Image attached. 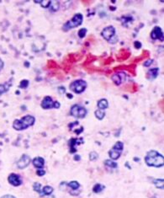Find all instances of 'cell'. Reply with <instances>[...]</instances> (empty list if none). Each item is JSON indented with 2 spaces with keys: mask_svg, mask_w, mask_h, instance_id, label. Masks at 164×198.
<instances>
[{
  "mask_svg": "<svg viewBox=\"0 0 164 198\" xmlns=\"http://www.w3.org/2000/svg\"><path fill=\"white\" fill-rule=\"evenodd\" d=\"M145 162L150 167H162L164 165V158L161 154L156 150H151L148 151L146 157H145Z\"/></svg>",
  "mask_w": 164,
  "mask_h": 198,
  "instance_id": "6da1fadb",
  "label": "cell"
},
{
  "mask_svg": "<svg viewBox=\"0 0 164 198\" xmlns=\"http://www.w3.org/2000/svg\"><path fill=\"white\" fill-rule=\"evenodd\" d=\"M36 121V119L33 116L27 115V116H23L20 120H14L13 122V127L16 131H22V130L27 129L28 127L33 126Z\"/></svg>",
  "mask_w": 164,
  "mask_h": 198,
  "instance_id": "7a4b0ae2",
  "label": "cell"
},
{
  "mask_svg": "<svg viewBox=\"0 0 164 198\" xmlns=\"http://www.w3.org/2000/svg\"><path fill=\"white\" fill-rule=\"evenodd\" d=\"M84 20V16L82 14H76L72 19L68 20L64 25H63V30H68L72 28L78 27L82 25Z\"/></svg>",
  "mask_w": 164,
  "mask_h": 198,
  "instance_id": "3957f363",
  "label": "cell"
},
{
  "mask_svg": "<svg viewBox=\"0 0 164 198\" xmlns=\"http://www.w3.org/2000/svg\"><path fill=\"white\" fill-rule=\"evenodd\" d=\"M87 88V83L83 79H78L73 81L70 84V89L76 94H82Z\"/></svg>",
  "mask_w": 164,
  "mask_h": 198,
  "instance_id": "277c9868",
  "label": "cell"
},
{
  "mask_svg": "<svg viewBox=\"0 0 164 198\" xmlns=\"http://www.w3.org/2000/svg\"><path fill=\"white\" fill-rule=\"evenodd\" d=\"M71 115L75 118H84L87 115V110L82 105H74L71 108Z\"/></svg>",
  "mask_w": 164,
  "mask_h": 198,
  "instance_id": "5b68a950",
  "label": "cell"
},
{
  "mask_svg": "<svg viewBox=\"0 0 164 198\" xmlns=\"http://www.w3.org/2000/svg\"><path fill=\"white\" fill-rule=\"evenodd\" d=\"M114 35H115V28L112 25H109L105 27L101 32V36H103V38L108 41H111V39L114 37Z\"/></svg>",
  "mask_w": 164,
  "mask_h": 198,
  "instance_id": "8992f818",
  "label": "cell"
},
{
  "mask_svg": "<svg viewBox=\"0 0 164 198\" xmlns=\"http://www.w3.org/2000/svg\"><path fill=\"white\" fill-rule=\"evenodd\" d=\"M31 159L30 158V156H28L27 154H23L19 161L17 162V166L20 170H23V169L26 168L31 164Z\"/></svg>",
  "mask_w": 164,
  "mask_h": 198,
  "instance_id": "52a82bcc",
  "label": "cell"
},
{
  "mask_svg": "<svg viewBox=\"0 0 164 198\" xmlns=\"http://www.w3.org/2000/svg\"><path fill=\"white\" fill-rule=\"evenodd\" d=\"M8 181L9 184H11L14 186H19L22 184V179L20 178V176L17 174L12 173L8 175Z\"/></svg>",
  "mask_w": 164,
  "mask_h": 198,
  "instance_id": "ba28073f",
  "label": "cell"
},
{
  "mask_svg": "<svg viewBox=\"0 0 164 198\" xmlns=\"http://www.w3.org/2000/svg\"><path fill=\"white\" fill-rule=\"evenodd\" d=\"M151 37L153 40H157V39H160L161 41H163V33H162V30L159 26H155L153 28L152 31L151 33Z\"/></svg>",
  "mask_w": 164,
  "mask_h": 198,
  "instance_id": "9c48e42d",
  "label": "cell"
},
{
  "mask_svg": "<svg viewBox=\"0 0 164 198\" xmlns=\"http://www.w3.org/2000/svg\"><path fill=\"white\" fill-rule=\"evenodd\" d=\"M84 143V141L82 138L80 139H78V138H72V139H70L69 142H68V145H69V148H70V153L71 154H73V153H75L77 151V149H76V146L77 145H80L79 143Z\"/></svg>",
  "mask_w": 164,
  "mask_h": 198,
  "instance_id": "30bf717a",
  "label": "cell"
},
{
  "mask_svg": "<svg viewBox=\"0 0 164 198\" xmlns=\"http://www.w3.org/2000/svg\"><path fill=\"white\" fill-rule=\"evenodd\" d=\"M54 105V101L51 97L46 96L41 101V107L45 110H48V109H51L53 108Z\"/></svg>",
  "mask_w": 164,
  "mask_h": 198,
  "instance_id": "8fae6325",
  "label": "cell"
},
{
  "mask_svg": "<svg viewBox=\"0 0 164 198\" xmlns=\"http://www.w3.org/2000/svg\"><path fill=\"white\" fill-rule=\"evenodd\" d=\"M121 154H122V149H117V148H115L114 146L113 147V149H110V151L109 152V158H110L112 160H118V159L120 157Z\"/></svg>",
  "mask_w": 164,
  "mask_h": 198,
  "instance_id": "7c38bea8",
  "label": "cell"
},
{
  "mask_svg": "<svg viewBox=\"0 0 164 198\" xmlns=\"http://www.w3.org/2000/svg\"><path fill=\"white\" fill-rule=\"evenodd\" d=\"M159 74V69L157 68H155V69H150L148 70V72L147 73V79L148 80H154L155 79H157V77L158 76Z\"/></svg>",
  "mask_w": 164,
  "mask_h": 198,
  "instance_id": "4fadbf2b",
  "label": "cell"
},
{
  "mask_svg": "<svg viewBox=\"0 0 164 198\" xmlns=\"http://www.w3.org/2000/svg\"><path fill=\"white\" fill-rule=\"evenodd\" d=\"M34 166L37 169H42L45 165V160L41 157L35 158L32 161Z\"/></svg>",
  "mask_w": 164,
  "mask_h": 198,
  "instance_id": "5bb4252c",
  "label": "cell"
},
{
  "mask_svg": "<svg viewBox=\"0 0 164 198\" xmlns=\"http://www.w3.org/2000/svg\"><path fill=\"white\" fill-rule=\"evenodd\" d=\"M109 106V102L106 99H101L98 101V107L99 110H105Z\"/></svg>",
  "mask_w": 164,
  "mask_h": 198,
  "instance_id": "9a60e30c",
  "label": "cell"
},
{
  "mask_svg": "<svg viewBox=\"0 0 164 198\" xmlns=\"http://www.w3.org/2000/svg\"><path fill=\"white\" fill-rule=\"evenodd\" d=\"M53 192V188L49 185H46V186L42 189V191L41 192V195H49Z\"/></svg>",
  "mask_w": 164,
  "mask_h": 198,
  "instance_id": "2e32d148",
  "label": "cell"
},
{
  "mask_svg": "<svg viewBox=\"0 0 164 198\" xmlns=\"http://www.w3.org/2000/svg\"><path fill=\"white\" fill-rule=\"evenodd\" d=\"M153 184L155 185V186L158 189H163L164 186V180L163 179H153Z\"/></svg>",
  "mask_w": 164,
  "mask_h": 198,
  "instance_id": "e0dca14e",
  "label": "cell"
},
{
  "mask_svg": "<svg viewBox=\"0 0 164 198\" xmlns=\"http://www.w3.org/2000/svg\"><path fill=\"white\" fill-rule=\"evenodd\" d=\"M112 81L116 84V85H120L122 82V79L120 77V74H115L112 76Z\"/></svg>",
  "mask_w": 164,
  "mask_h": 198,
  "instance_id": "ac0fdd59",
  "label": "cell"
},
{
  "mask_svg": "<svg viewBox=\"0 0 164 198\" xmlns=\"http://www.w3.org/2000/svg\"><path fill=\"white\" fill-rule=\"evenodd\" d=\"M67 186L70 187L72 190H77L78 188L80 187V184H79L78 181L73 180V181H71V182H69V183H67Z\"/></svg>",
  "mask_w": 164,
  "mask_h": 198,
  "instance_id": "d6986e66",
  "label": "cell"
},
{
  "mask_svg": "<svg viewBox=\"0 0 164 198\" xmlns=\"http://www.w3.org/2000/svg\"><path fill=\"white\" fill-rule=\"evenodd\" d=\"M104 189H105V185L102 184H96L93 188V191L94 193H99Z\"/></svg>",
  "mask_w": 164,
  "mask_h": 198,
  "instance_id": "ffe728a7",
  "label": "cell"
},
{
  "mask_svg": "<svg viewBox=\"0 0 164 198\" xmlns=\"http://www.w3.org/2000/svg\"><path fill=\"white\" fill-rule=\"evenodd\" d=\"M94 115L99 120H103L104 117L105 116V111L104 110H98L94 112Z\"/></svg>",
  "mask_w": 164,
  "mask_h": 198,
  "instance_id": "44dd1931",
  "label": "cell"
},
{
  "mask_svg": "<svg viewBox=\"0 0 164 198\" xmlns=\"http://www.w3.org/2000/svg\"><path fill=\"white\" fill-rule=\"evenodd\" d=\"M104 165H107L108 167H110V168H113V169H115L118 167V165H117V163L114 162L112 160H107L104 161Z\"/></svg>",
  "mask_w": 164,
  "mask_h": 198,
  "instance_id": "7402d4cb",
  "label": "cell"
},
{
  "mask_svg": "<svg viewBox=\"0 0 164 198\" xmlns=\"http://www.w3.org/2000/svg\"><path fill=\"white\" fill-rule=\"evenodd\" d=\"M35 2H36V3H41V5L43 8H46L51 5V0H39V1H36V0Z\"/></svg>",
  "mask_w": 164,
  "mask_h": 198,
  "instance_id": "603a6c76",
  "label": "cell"
},
{
  "mask_svg": "<svg viewBox=\"0 0 164 198\" xmlns=\"http://www.w3.org/2000/svg\"><path fill=\"white\" fill-rule=\"evenodd\" d=\"M50 6L53 11H56L59 8V2H57V1H51Z\"/></svg>",
  "mask_w": 164,
  "mask_h": 198,
  "instance_id": "cb8c5ba5",
  "label": "cell"
},
{
  "mask_svg": "<svg viewBox=\"0 0 164 198\" xmlns=\"http://www.w3.org/2000/svg\"><path fill=\"white\" fill-rule=\"evenodd\" d=\"M98 158H99V154H98L95 151L91 152V153L89 154V160H91V161H95Z\"/></svg>",
  "mask_w": 164,
  "mask_h": 198,
  "instance_id": "d4e9b609",
  "label": "cell"
},
{
  "mask_svg": "<svg viewBox=\"0 0 164 198\" xmlns=\"http://www.w3.org/2000/svg\"><path fill=\"white\" fill-rule=\"evenodd\" d=\"M41 183L36 182V183L34 184L33 189H34V190H35V191H36V192H39V193L41 192Z\"/></svg>",
  "mask_w": 164,
  "mask_h": 198,
  "instance_id": "484cf974",
  "label": "cell"
},
{
  "mask_svg": "<svg viewBox=\"0 0 164 198\" xmlns=\"http://www.w3.org/2000/svg\"><path fill=\"white\" fill-rule=\"evenodd\" d=\"M29 86V80L23 79L20 84V89H26Z\"/></svg>",
  "mask_w": 164,
  "mask_h": 198,
  "instance_id": "4316f807",
  "label": "cell"
},
{
  "mask_svg": "<svg viewBox=\"0 0 164 198\" xmlns=\"http://www.w3.org/2000/svg\"><path fill=\"white\" fill-rule=\"evenodd\" d=\"M8 89V86H6V84H0V96L3 94L6 93Z\"/></svg>",
  "mask_w": 164,
  "mask_h": 198,
  "instance_id": "83f0119b",
  "label": "cell"
},
{
  "mask_svg": "<svg viewBox=\"0 0 164 198\" xmlns=\"http://www.w3.org/2000/svg\"><path fill=\"white\" fill-rule=\"evenodd\" d=\"M86 34L87 29H85V28H83V29H81V30H79V31H78V36H79L80 38H84V36H86Z\"/></svg>",
  "mask_w": 164,
  "mask_h": 198,
  "instance_id": "f1b7e54d",
  "label": "cell"
},
{
  "mask_svg": "<svg viewBox=\"0 0 164 198\" xmlns=\"http://www.w3.org/2000/svg\"><path fill=\"white\" fill-rule=\"evenodd\" d=\"M120 20H121V22H122L123 25H125V23L131 21V20H132V18H131V17H128V16H123L120 18Z\"/></svg>",
  "mask_w": 164,
  "mask_h": 198,
  "instance_id": "f546056e",
  "label": "cell"
},
{
  "mask_svg": "<svg viewBox=\"0 0 164 198\" xmlns=\"http://www.w3.org/2000/svg\"><path fill=\"white\" fill-rule=\"evenodd\" d=\"M134 47L136 49H140L142 47V43L140 41H135L134 42Z\"/></svg>",
  "mask_w": 164,
  "mask_h": 198,
  "instance_id": "4dcf8cb0",
  "label": "cell"
},
{
  "mask_svg": "<svg viewBox=\"0 0 164 198\" xmlns=\"http://www.w3.org/2000/svg\"><path fill=\"white\" fill-rule=\"evenodd\" d=\"M36 174H37V175L43 176L45 174H46V171H45L44 170H38L37 172H36Z\"/></svg>",
  "mask_w": 164,
  "mask_h": 198,
  "instance_id": "1f68e13d",
  "label": "cell"
},
{
  "mask_svg": "<svg viewBox=\"0 0 164 198\" xmlns=\"http://www.w3.org/2000/svg\"><path fill=\"white\" fill-rule=\"evenodd\" d=\"M58 92L61 94H65V92H66V89H65V87H63V86L58 87Z\"/></svg>",
  "mask_w": 164,
  "mask_h": 198,
  "instance_id": "d6a6232c",
  "label": "cell"
},
{
  "mask_svg": "<svg viewBox=\"0 0 164 198\" xmlns=\"http://www.w3.org/2000/svg\"><path fill=\"white\" fill-rule=\"evenodd\" d=\"M153 63V60L152 59H149V60H147V62H145V63H144V66L146 67H149L151 65V64L152 63Z\"/></svg>",
  "mask_w": 164,
  "mask_h": 198,
  "instance_id": "836d02e7",
  "label": "cell"
},
{
  "mask_svg": "<svg viewBox=\"0 0 164 198\" xmlns=\"http://www.w3.org/2000/svg\"><path fill=\"white\" fill-rule=\"evenodd\" d=\"M61 105H60V103L58 101H55L54 102V105H53V108H56V109H58L60 108Z\"/></svg>",
  "mask_w": 164,
  "mask_h": 198,
  "instance_id": "e575fe53",
  "label": "cell"
},
{
  "mask_svg": "<svg viewBox=\"0 0 164 198\" xmlns=\"http://www.w3.org/2000/svg\"><path fill=\"white\" fill-rule=\"evenodd\" d=\"M3 66H4V63H3V60L0 58V71H1V70L3 69Z\"/></svg>",
  "mask_w": 164,
  "mask_h": 198,
  "instance_id": "d590c367",
  "label": "cell"
},
{
  "mask_svg": "<svg viewBox=\"0 0 164 198\" xmlns=\"http://www.w3.org/2000/svg\"><path fill=\"white\" fill-rule=\"evenodd\" d=\"M1 198H16V197L12 195H3Z\"/></svg>",
  "mask_w": 164,
  "mask_h": 198,
  "instance_id": "8d00e7d4",
  "label": "cell"
},
{
  "mask_svg": "<svg viewBox=\"0 0 164 198\" xmlns=\"http://www.w3.org/2000/svg\"><path fill=\"white\" fill-rule=\"evenodd\" d=\"M74 160H80V156H79V155H76L75 157H74Z\"/></svg>",
  "mask_w": 164,
  "mask_h": 198,
  "instance_id": "74e56055",
  "label": "cell"
},
{
  "mask_svg": "<svg viewBox=\"0 0 164 198\" xmlns=\"http://www.w3.org/2000/svg\"><path fill=\"white\" fill-rule=\"evenodd\" d=\"M67 96L69 98V99H72L73 98V96H72V94H67Z\"/></svg>",
  "mask_w": 164,
  "mask_h": 198,
  "instance_id": "f35d334b",
  "label": "cell"
},
{
  "mask_svg": "<svg viewBox=\"0 0 164 198\" xmlns=\"http://www.w3.org/2000/svg\"><path fill=\"white\" fill-rule=\"evenodd\" d=\"M152 198H157V197H155V196H153V197H152Z\"/></svg>",
  "mask_w": 164,
  "mask_h": 198,
  "instance_id": "ab89813d",
  "label": "cell"
}]
</instances>
